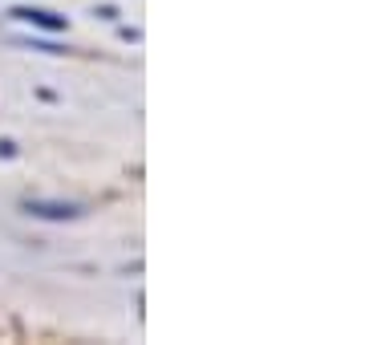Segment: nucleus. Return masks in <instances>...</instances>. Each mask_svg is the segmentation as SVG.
Masks as SVG:
<instances>
[{"mask_svg":"<svg viewBox=\"0 0 365 345\" xmlns=\"http://www.w3.org/2000/svg\"><path fill=\"white\" fill-rule=\"evenodd\" d=\"M16 21H29V25H41V29H66V16L57 13H45V9H16Z\"/></svg>","mask_w":365,"mask_h":345,"instance_id":"obj_1","label":"nucleus"},{"mask_svg":"<svg viewBox=\"0 0 365 345\" xmlns=\"http://www.w3.org/2000/svg\"><path fill=\"white\" fill-rule=\"evenodd\" d=\"M29 212L41 215V220H73V215H81V207H73V203H29Z\"/></svg>","mask_w":365,"mask_h":345,"instance_id":"obj_2","label":"nucleus"}]
</instances>
